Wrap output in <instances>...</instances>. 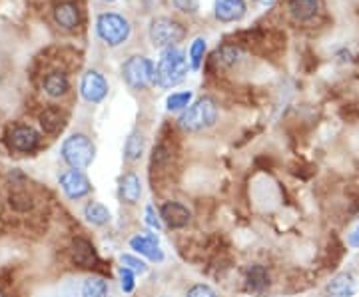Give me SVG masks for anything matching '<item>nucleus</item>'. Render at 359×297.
<instances>
[{
    "mask_svg": "<svg viewBox=\"0 0 359 297\" xmlns=\"http://www.w3.org/2000/svg\"><path fill=\"white\" fill-rule=\"evenodd\" d=\"M186 297H218V296H216V291H214L212 287L200 284V285H194Z\"/></svg>",
    "mask_w": 359,
    "mask_h": 297,
    "instance_id": "c756f323",
    "label": "nucleus"
},
{
    "mask_svg": "<svg viewBox=\"0 0 359 297\" xmlns=\"http://www.w3.org/2000/svg\"><path fill=\"white\" fill-rule=\"evenodd\" d=\"M347 244L351 247H359V228H355L353 232L349 233V237H347Z\"/></svg>",
    "mask_w": 359,
    "mask_h": 297,
    "instance_id": "2f4dec72",
    "label": "nucleus"
},
{
    "mask_svg": "<svg viewBox=\"0 0 359 297\" xmlns=\"http://www.w3.org/2000/svg\"><path fill=\"white\" fill-rule=\"evenodd\" d=\"M248 13L244 0H216L214 2V14L219 22H240Z\"/></svg>",
    "mask_w": 359,
    "mask_h": 297,
    "instance_id": "9d476101",
    "label": "nucleus"
},
{
    "mask_svg": "<svg viewBox=\"0 0 359 297\" xmlns=\"http://www.w3.org/2000/svg\"><path fill=\"white\" fill-rule=\"evenodd\" d=\"M72 254H74V261H76L78 265H82V268H90L94 263V259H96L94 247L90 246L86 240H76Z\"/></svg>",
    "mask_w": 359,
    "mask_h": 297,
    "instance_id": "6ab92c4d",
    "label": "nucleus"
},
{
    "mask_svg": "<svg viewBox=\"0 0 359 297\" xmlns=\"http://www.w3.org/2000/svg\"><path fill=\"white\" fill-rule=\"evenodd\" d=\"M194 94L192 92H174L166 98V108L170 112H178V110H186L192 104Z\"/></svg>",
    "mask_w": 359,
    "mask_h": 297,
    "instance_id": "5701e85b",
    "label": "nucleus"
},
{
    "mask_svg": "<svg viewBox=\"0 0 359 297\" xmlns=\"http://www.w3.org/2000/svg\"><path fill=\"white\" fill-rule=\"evenodd\" d=\"M142 150H144V138H142L140 132H132L130 138L126 140V146H124V154L128 160H138L142 156Z\"/></svg>",
    "mask_w": 359,
    "mask_h": 297,
    "instance_id": "393cba45",
    "label": "nucleus"
},
{
    "mask_svg": "<svg viewBox=\"0 0 359 297\" xmlns=\"http://www.w3.org/2000/svg\"><path fill=\"white\" fill-rule=\"evenodd\" d=\"M0 297H4V296H2V293H0Z\"/></svg>",
    "mask_w": 359,
    "mask_h": 297,
    "instance_id": "72a5a7b5",
    "label": "nucleus"
},
{
    "mask_svg": "<svg viewBox=\"0 0 359 297\" xmlns=\"http://www.w3.org/2000/svg\"><path fill=\"white\" fill-rule=\"evenodd\" d=\"M154 72L156 66L152 64V60L140 54L130 56L122 64V78L132 90H146L150 84H154Z\"/></svg>",
    "mask_w": 359,
    "mask_h": 297,
    "instance_id": "39448f33",
    "label": "nucleus"
},
{
    "mask_svg": "<svg viewBox=\"0 0 359 297\" xmlns=\"http://www.w3.org/2000/svg\"><path fill=\"white\" fill-rule=\"evenodd\" d=\"M146 221H148V226H152V228H156V230H160V228H162V218L156 214L154 207L152 206L146 207Z\"/></svg>",
    "mask_w": 359,
    "mask_h": 297,
    "instance_id": "7c9ffc66",
    "label": "nucleus"
},
{
    "mask_svg": "<svg viewBox=\"0 0 359 297\" xmlns=\"http://www.w3.org/2000/svg\"><path fill=\"white\" fill-rule=\"evenodd\" d=\"M60 186L65 190V194L72 200H78L82 195H86L90 192V181L88 178L80 172V170H68L60 176Z\"/></svg>",
    "mask_w": 359,
    "mask_h": 297,
    "instance_id": "1a4fd4ad",
    "label": "nucleus"
},
{
    "mask_svg": "<svg viewBox=\"0 0 359 297\" xmlns=\"http://www.w3.org/2000/svg\"><path fill=\"white\" fill-rule=\"evenodd\" d=\"M188 76V58L178 46L162 50V56L156 64L154 84L160 88H174Z\"/></svg>",
    "mask_w": 359,
    "mask_h": 297,
    "instance_id": "f257e3e1",
    "label": "nucleus"
},
{
    "mask_svg": "<svg viewBox=\"0 0 359 297\" xmlns=\"http://www.w3.org/2000/svg\"><path fill=\"white\" fill-rule=\"evenodd\" d=\"M240 58H242V50L238 46H231V44H226L216 52V62L219 66H233Z\"/></svg>",
    "mask_w": 359,
    "mask_h": 297,
    "instance_id": "b1692460",
    "label": "nucleus"
},
{
    "mask_svg": "<svg viewBox=\"0 0 359 297\" xmlns=\"http://www.w3.org/2000/svg\"><path fill=\"white\" fill-rule=\"evenodd\" d=\"M54 20L65 30H76L80 26V11L74 2H60L54 8Z\"/></svg>",
    "mask_w": 359,
    "mask_h": 297,
    "instance_id": "ddd939ff",
    "label": "nucleus"
},
{
    "mask_svg": "<svg viewBox=\"0 0 359 297\" xmlns=\"http://www.w3.org/2000/svg\"><path fill=\"white\" fill-rule=\"evenodd\" d=\"M148 36L154 48L166 50V48H174L178 46V42L184 40L186 36V28L180 25L178 20H172L168 16H158L150 22L148 28Z\"/></svg>",
    "mask_w": 359,
    "mask_h": 297,
    "instance_id": "20e7f679",
    "label": "nucleus"
},
{
    "mask_svg": "<svg viewBox=\"0 0 359 297\" xmlns=\"http://www.w3.org/2000/svg\"><path fill=\"white\" fill-rule=\"evenodd\" d=\"M216 118H218V106L212 98H200L194 104H190L182 116H180L178 124L188 132H200V130L212 128L216 124Z\"/></svg>",
    "mask_w": 359,
    "mask_h": 297,
    "instance_id": "f03ea898",
    "label": "nucleus"
},
{
    "mask_svg": "<svg viewBox=\"0 0 359 297\" xmlns=\"http://www.w3.org/2000/svg\"><path fill=\"white\" fill-rule=\"evenodd\" d=\"M130 247L136 249L142 256H146L148 259H152V261H162L164 259V254H162V249L158 246V240H156L152 233L144 232L142 235L132 237L130 240Z\"/></svg>",
    "mask_w": 359,
    "mask_h": 297,
    "instance_id": "f8f14e48",
    "label": "nucleus"
},
{
    "mask_svg": "<svg viewBox=\"0 0 359 297\" xmlns=\"http://www.w3.org/2000/svg\"><path fill=\"white\" fill-rule=\"evenodd\" d=\"M172 4L180 13L194 14L200 11V0H172Z\"/></svg>",
    "mask_w": 359,
    "mask_h": 297,
    "instance_id": "cd10ccee",
    "label": "nucleus"
},
{
    "mask_svg": "<svg viewBox=\"0 0 359 297\" xmlns=\"http://www.w3.org/2000/svg\"><path fill=\"white\" fill-rule=\"evenodd\" d=\"M160 218H162V221L166 223L168 228L180 230V228L188 226L192 214H190L188 207L182 206L178 202H166V204L162 206V209H160Z\"/></svg>",
    "mask_w": 359,
    "mask_h": 297,
    "instance_id": "9b49d317",
    "label": "nucleus"
},
{
    "mask_svg": "<svg viewBox=\"0 0 359 297\" xmlns=\"http://www.w3.org/2000/svg\"><path fill=\"white\" fill-rule=\"evenodd\" d=\"M132 26H130L128 18H124L118 13H104L98 16L96 20V34L100 36L104 44L108 46H120L130 39Z\"/></svg>",
    "mask_w": 359,
    "mask_h": 297,
    "instance_id": "7ed1b4c3",
    "label": "nucleus"
},
{
    "mask_svg": "<svg viewBox=\"0 0 359 297\" xmlns=\"http://www.w3.org/2000/svg\"><path fill=\"white\" fill-rule=\"evenodd\" d=\"M120 195L126 204H136L142 195V184L140 178L136 174H126L120 180Z\"/></svg>",
    "mask_w": 359,
    "mask_h": 297,
    "instance_id": "f3484780",
    "label": "nucleus"
},
{
    "mask_svg": "<svg viewBox=\"0 0 359 297\" xmlns=\"http://www.w3.org/2000/svg\"><path fill=\"white\" fill-rule=\"evenodd\" d=\"M102 2H116V0H102Z\"/></svg>",
    "mask_w": 359,
    "mask_h": 297,
    "instance_id": "473e14b6",
    "label": "nucleus"
},
{
    "mask_svg": "<svg viewBox=\"0 0 359 297\" xmlns=\"http://www.w3.org/2000/svg\"><path fill=\"white\" fill-rule=\"evenodd\" d=\"M327 297H353L358 293V284L351 273H337L327 284Z\"/></svg>",
    "mask_w": 359,
    "mask_h": 297,
    "instance_id": "4468645a",
    "label": "nucleus"
},
{
    "mask_svg": "<svg viewBox=\"0 0 359 297\" xmlns=\"http://www.w3.org/2000/svg\"><path fill=\"white\" fill-rule=\"evenodd\" d=\"M108 293V284L102 277H90L82 285V297H106Z\"/></svg>",
    "mask_w": 359,
    "mask_h": 297,
    "instance_id": "4be33fe9",
    "label": "nucleus"
},
{
    "mask_svg": "<svg viewBox=\"0 0 359 297\" xmlns=\"http://www.w3.org/2000/svg\"><path fill=\"white\" fill-rule=\"evenodd\" d=\"M84 216H86V220L92 221L94 226H104V223L110 221V212H108V207L102 206V204H98V202L88 204L86 209H84Z\"/></svg>",
    "mask_w": 359,
    "mask_h": 297,
    "instance_id": "aec40b11",
    "label": "nucleus"
},
{
    "mask_svg": "<svg viewBox=\"0 0 359 297\" xmlns=\"http://www.w3.org/2000/svg\"><path fill=\"white\" fill-rule=\"evenodd\" d=\"M204 54H205V39H196L190 44V50H188V58H190V66H192L194 70H198L200 66H202V60H204Z\"/></svg>",
    "mask_w": 359,
    "mask_h": 297,
    "instance_id": "a878e982",
    "label": "nucleus"
},
{
    "mask_svg": "<svg viewBox=\"0 0 359 297\" xmlns=\"http://www.w3.org/2000/svg\"><path fill=\"white\" fill-rule=\"evenodd\" d=\"M80 94L90 104L102 102L104 98H106V94H108V82H106V78L100 72H96V70H88L82 76V82H80Z\"/></svg>",
    "mask_w": 359,
    "mask_h": 297,
    "instance_id": "6e6552de",
    "label": "nucleus"
},
{
    "mask_svg": "<svg viewBox=\"0 0 359 297\" xmlns=\"http://www.w3.org/2000/svg\"><path fill=\"white\" fill-rule=\"evenodd\" d=\"M65 114L58 108H46L40 114V126L48 134H56V132H60V130L65 128Z\"/></svg>",
    "mask_w": 359,
    "mask_h": 297,
    "instance_id": "a211bd4d",
    "label": "nucleus"
},
{
    "mask_svg": "<svg viewBox=\"0 0 359 297\" xmlns=\"http://www.w3.org/2000/svg\"><path fill=\"white\" fill-rule=\"evenodd\" d=\"M120 287L126 291V293H130L132 289H134V272H130V270H126V268H120Z\"/></svg>",
    "mask_w": 359,
    "mask_h": 297,
    "instance_id": "c85d7f7f",
    "label": "nucleus"
},
{
    "mask_svg": "<svg viewBox=\"0 0 359 297\" xmlns=\"http://www.w3.org/2000/svg\"><path fill=\"white\" fill-rule=\"evenodd\" d=\"M269 285V277L266 268L262 265H254L250 273H248V287L254 289V291H264Z\"/></svg>",
    "mask_w": 359,
    "mask_h": 297,
    "instance_id": "412c9836",
    "label": "nucleus"
},
{
    "mask_svg": "<svg viewBox=\"0 0 359 297\" xmlns=\"http://www.w3.org/2000/svg\"><path fill=\"white\" fill-rule=\"evenodd\" d=\"M6 144H8V148L14 150V152L30 154V152H34L40 146V134L32 126L18 124V126H13V128L8 130Z\"/></svg>",
    "mask_w": 359,
    "mask_h": 297,
    "instance_id": "0eeeda50",
    "label": "nucleus"
},
{
    "mask_svg": "<svg viewBox=\"0 0 359 297\" xmlns=\"http://www.w3.org/2000/svg\"><path fill=\"white\" fill-rule=\"evenodd\" d=\"M94 144L84 134H74L62 144V158L68 166H72V170L88 168L94 160Z\"/></svg>",
    "mask_w": 359,
    "mask_h": 297,
    "instance_id": "423d86ee",
    "label": "nucleus"
},
{
    "mask_svg": "<svg viewBox=\"0 0 359 297\" xmlns=\"http://www.w3.org/2000/svg\"><path fill=\"white\" fill-rule=\"evenodd\" d=\"M122 268H126V270H130V272L134 273H146L148 272V265L142 261V259L134 258V256H122Z\"/></svg>",
    "mask_w": 359,
    "mask_h": 297,
    "instance_id": "bb28decb",
    "label": "nucleus"
},
{
    "mask_svg": "<svg viewBox=\"0 0 359 297\" xmlns=\"http://www.w3.org/2000/svg\"><path fill=\"white\" fill-rule=\"evenodd\" d=\"M287 11L297 22H308L320 13V0H290Z\"/></svg>",
    "mask_w": 359,
    "mask_h": 297,
    "instance_id": "2eb2a0df",
    "label": "nucleus"
},
{
    "mask_svg": "<svg viewBox=\"0 0 359 297\" xmlns=\"http://www.w3.org/2000/svg\"><path fill=\"white\" fill-rule=\"evenodd\" d=\"M42 88H44V92H46L50 98H60V96H65L66 92H68L70 82H68V76H66L65 72L54 70V72L44 76Z\"/></svg>",
    "mask_w": 359,
    "mask_h": 297,
    "instance_id": "dca6fc26",
    "label": "nucleus"
}]
</instances>
